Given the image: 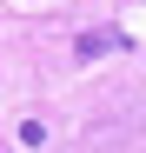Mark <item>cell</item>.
Wrapping results in <instances>:
<instances>
[{
	"mask_svg": "<svg viewBox=\"0 0 146 153\" xmlns=\"http://www.w3.org/2000/svg\"><path fill=\"white\" fill-rule=\"evenodd\" d=\"M119 47H126V33H80V40H73V53L93 60V53H119Z\"/></svg>",
	"mask_w": 146,
	"mask_h": 153,
	"instance_id": "1",
	"label": "cell"
}]
</instances>
